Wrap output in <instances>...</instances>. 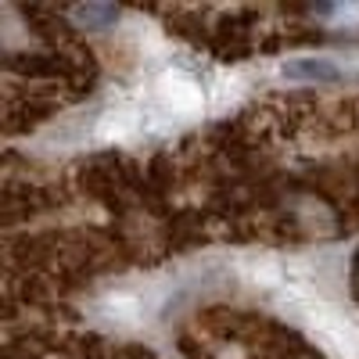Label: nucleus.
I'll return each instance as SVG.
<instances>
[{
    "label": "nucleus",
    "instance_id": "obj_1",
    "mask_svg": "<svg viewBox=\"0 0 359 359\" xmlns=\"http://www.w3.org/2000/svg\"><path fill=\"white\" fill-rule=\"evenodd\" d=\"M280 309L291 313V320L306 323L309 334H316L331 352L359 359V320L334 306L331 298L309 291L306 284H287L280 287Z\"/></svg>",
    "mask_w": 359,
    "mask_h": 359
},
{
    "label": "nucleus",
    "instance_id": "obj_2",
    "mask_svg": "<svg viewBox=\"0 0 359 359\" xmlns=\"http://www.w3.org/2000/svg\"><path fill=\"white\" fill-rule=\"evenodd\" d=\"M155 101H158V111L169 115V118H194L205 108L201 86L176 69H169L155 79Z\"/></svg>",
    "mask_w": 359,
    "mask_h": 359
},
{
    "label": "nucleus",
    "instance_id": "obj_3",
    "mask_svg": "<svg viewBox=\"0 0 359 359\" xmlns=\"http://www.w3.org/2000/svg\"><path fill=\"white\" fill-rule=\"evenodd\" d=\"M101 313L108 320H118V323H137L144 313H147V298L140 291H130V287H118V291H108L101 298Z\"/></svg>",
    "mask_w": 359,
    "mask_h": 359
},
{
    "label": "nucleus",
    "instance_id": "obj_4",
    "mask_svg": "<svg viewBox=\"0 0 359 359\" xmlns=\"http://www.w3.org/2000/svg\"><path fill=\"white\" fill-rule=\"evenodd\" d=\"M140 118H144V115H140L133 104H115V108H108V111L101 115L97 133H101L104 140H130V137L140 133Z\"/></svg>",
    "mask_w": 359,
    "mask_h": 359
},
{
    "label": "nucleus",
    "instance_id": "obj_5",
    "mask_svg": "<svg viewBox=\"0 0 359 359\" xmlns=\"http://www.w3.org/2000/svg\"><path fill=\"white\" fill-rule=\"evenodd\" d=\"M287 79H306V83H338L341 69L327 57H294V62H284L280 69Z\"/></svg>",
    "mask_w": 359,
    "mask_h": 359
},
{
    "label": "nucleus",
    "instance_id": "obj_6",
    "mask_svg": "<svg viewBox=\"0 0 359 359\" xmlns=\"http://www.w3.org/2000/svg\"><path fill=\"white\" fill-rule=\"evenodd\" d=\"M72 18L83 22V25H108V22L118 18V11H115V8H104V4H94V8L86 4V8H76Z\"/></svg>",
    "mask_w": 359,
    "mask_h": 359
}]
</instances>
